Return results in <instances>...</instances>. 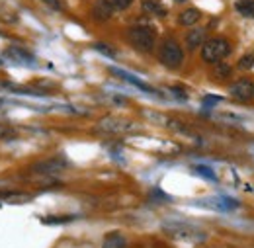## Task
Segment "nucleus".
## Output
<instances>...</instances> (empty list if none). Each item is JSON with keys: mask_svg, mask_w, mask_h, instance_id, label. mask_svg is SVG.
I'll return each instance as SVG.
<instances>
[{"mask_svg": "<svg viewBox=\"0 0 254 248\" xmlns=\"http://www.w3.org/2000/svg\"><path fill=\"white\" fill-rule=\"evenodd\" d=\"M127 39L137 51L151 53L157 43V33L151 26H133L127 30Z\"/></svg>", "mask_w": 254, "mask_h": 248, "instance_id": "obj_1", "label": "nucleus"}, {"mask_svg": "<svg viewBox=\"0 0 254 248\" xmlns=\"http://www.w3.org/2000/svg\"><path fill=\"white\" fill-rule=\"evenodd\" d=\"M231 53V43L225 37H211L201 45V59L209 64L223 61Z\"/></svg>", "mask_w": 254, "mask_h": 248, "instance_id": "obj_2", "label": "nucleus"}, {"mask_svg": "<svg viewBox=\"0 0 254 248\" xmlns=\"http://www.w3.org/2000/svg\"><path fill=\"white\" fill-rule=\"evenodd\" d=\"M159 61L166 68H178L184 62V49L172 37H166L159 47Z\"/></svg>", "mask_w": 254, "mask_h": 248, "instance_id": "obj_3", "label": "nucleus"}, {"mask_svg": "<svg viewBox=\"0 0 254 248\" xmlns=\"http://www.w3.org/2000/svg\"><path fill=\"white\" fill-rule=\"evenodd\" d=\"M164 231L174 237V239H184V241H203L205 235L197 229H193L190 225H184V223H168L164 225Z\"/></svg>", "mask_w": 254, "mask_h": 248, "instance_id": "obj_4", "label": "nucleus"}, {"mask_svg": "<svg viewBox=\"0 0 254 248\" xmlns=\"http://www.w3.org/2000/svg\"><path fill=\"white\" fill-rule=\"evenodd\" d=\"M229 92H231V96H233L237 102L247 104V102H251L254 98V84L249 78H241V80H237V82L231 86Z\"/></svg>", "mask_w": 254, "mask_h": 248, "instance_id": "obj_5", "label": "nucleus"}, {"mask_svg": "<svg viewBox=\"0 0 254 248\" xmlns=\"http://www.w3.org/2000/svg\"><path fill=\"white\" fill-rule=\"evenodd\" d=\"M98 129L104 133H124L127 129H131V122L124 118H104L98 124Z\"/></svg>", "mask_w": 254, "mask_h": 248, "instance_id": "obj_6", "label": "nucleus"}, {"mask_svg": "<svg viewBox=\"0 0 254 248\" xmlns=\"http://www.w3.org/2000/svg\"><path fill=\"white\" fill-rule=\"evenodd\" d=\"M114 10H116V6H114L112 0H96L92 10H90V14H92V18L98 20V22H106V20L112 18Z\"/></svg>", "mask_w": 254, "mask_h": 248, "instance_id": "obj_7", "label": "nucleus"}, {"mask_svg": "<svg viewBox=\"0 0 254 248\" xmlns=\"http://www.w3.org/2000/svg\"><path fill=\"white\" fill-rule=\"evenodd\" d=\"M64 166H66V162L61 160V158H49V160H45V162L35 164L33 170H37V172H41V174H55V172L63 170Z\"/></svg>", "mask_w": 254, "mask_h": 248, "instance_id": "obj_8", "label": "nucleus"}, {"mask_svg": "<svg viewBox=\"0 0 254 248\" xmlns=\"http://www.w3.org/2000/svg\"><path fill=\"white\" fill-rule=\"evenodd\" d=\"M199 18H201V12H199L197 8H186V10L180 12V16H178V24L190 28V26H195V24L199 22Z\"/></svg>", "mask_w": 254, "mask_h": 248, "instance_id": "obj_9", "label": "nucleus"}, {"mask_svg": "<svg viewBox=\"0 0 254 248\" xmlns=\"http://www.w3.org/2000/svg\"><path fill=\"white\" fill-rule=\"evenodd\" d=\"M211 74H213V78H215L217 82H223V80H229V78L233 76V68H231V64L219 61V62H215V64H213Z\"/></svg>", "mask_w": 254, "mask_h": 248, "instance_id": "obj_10", "label": "nucleus"}, {"mask_svg": "<svg viewBox=\"0 0 254 248\" xmlns=\"http://www.w3.org/2000/svg\"><path fill=\"white\" fill-rule=\"evenodd\" d=\"M205 43V31L203 30H191L190 33H186V45L188 49H199Z\"/></svg>", "mask_w": 254, "mask_h": 248, "instance_id": "obj_11", "label": "nucleus"}, {"mask_svg": "<svg viewBox=\"0 0 254 248\" xmlns=\"http://www.w3.org/2000/svg\"><path fill=\"white\" fill-rule=\"evenodd\" d=\"M0 199L6 203H26L32 199V195L22 193V191H4V193H0Z\"/></svg>", "mask_w": 254, "mask_h": 248, "instance_id": "obj_12", "label": "nucleus"}, {"mask_svg": "<svg viewBox=\"0 0 254 248\" xmlns=\"http://www.w3.org/2000/svg\"><path fill=\"white\" fill-rule=\"evenodd\" d=\"M8 57H12L14 61L18 62H33L32 53H28L26 49H20V47H10L8 49Z\"/></svg>", "mask_w": 254, "mask_h": 248, "instance_id": "obj_13", "label": "nucleus"}, {"mask_svg": "<svg viewBox=\"0 0 254 248\" xmlns=\"http://www.w3.org/2000/svg\"><path fill=\"white\" fill-rule=\"evenodd\" d=\"M143 8L149 12V14H155V16H166V8L157 2V0H143Z\"/></svg>", "mask_w": 254, "mask_h": 248, "instance_id": "obj_14", "label": "nucleus"}, {"mask_svg": "<svg viewBox=\"0 0 254 248\" xmlns=\"http://www.w3.org/2000/svg\"><path fill=\"white\" fill-rule=\"evenodd\" d=\"M104 248H126V239L120 233H112L104 239Z\"/></svg>", "mask_w": 254, "mask_h": 248, "instance_id": "obj_15", "label": "nucleus"}, {"mask_svg": "<svg viewBox=\"0 0 254 248\" xmlns=\"http://www.w3.org/2000/svg\"><path fill=\"white\" fill-rule=\"evenodd\" d=\"M237 10L245 16V18H253L254 20V0H237Z\"/></svg>", "mask_w": 254, "mask_h": 248, "instance_id": "obj_16", "label": "nucleus"}, {"mask_svg": "<svg viewBox=\"0 0 254 248\" xmlns=\"http://www.w3.org/2000/svg\"><path fill=\"white\" fill-rule=\"evenodd\" d=\"M237 66H239L241 70H249V68H253L254 66V53H249V55L241 57V61L237 62Z\"/></svg>", "mask_w": 254, "mask_h": 248, "instance_id": "obj_17", "label": "nucleus"}, {"mask_svg": "<svg viewBox=\"0 0 254 248\" xmlns=\"http://www.w3.org/2000/svg\"><path fill=\"white\" fill-rule=\"evenodd\" d=\"M195 172H199L203 178H207V180H215V174H213V170L211 168H207V166H195Z\"/></svg>", "mask_w": 254, "mask_h": 248, "instance_id": "obj_18", "label": "nucleus"}, {"mask_svg": "<svg viewBox=\"0 0 254 248\" xmlns=\"http://www.w3.org/2000/svg\"><path fill=\"white\" fill-rule=\"evenodd\" d=\"M96 49L100 51V53H104V55H108V57H116V51L110 47V45H106V43H96L94 45Z\"/></svg>", "mask_w": 254, "mask_h": 248, "instance_id": "obj_19", "label": "nucleus"}, {"mask_svg": "<svg viewBox=\"0 0 254 248\" xmlns=\"http://www.w3.org/2000/svg\"><path fill=\"white\" fill-rule=\"evenodd\" d=\"M41 2H45L49 8H53V10H63V0H41Z\"/></svg>", "mask_w": 254, "mask_h": 248, "instance_id": "obj_20", "label": "nucleus"}, {"mask_svg": "<svg viewBox=\"0 0 254 248\" xmlns=\"http://www.w3.org/2000/svg\"><path fill=\"white\" fill-rule=\"evenodd\" d=\"M112 2H114V6L120 8V10H127V8L133 4V0H112Z\"/></svg>", "mask_w": 254, "mask_h": 248, "instance_id": "obj_21", "label": "nucleus"}, {"mask_svg": "<svg viewBox=\"0 0 254 248\" xmlns=\"http://www.w3.org/2000/svg\"><path fill=\"white\" fill-rule=\"evenodd\" d=\"M176 2H182V0H176Z\"/></svg>", "mask_w": 254, "mask_h": 248, "instance_id": "obj_22", "label": "nucleus"}]
</instances>
